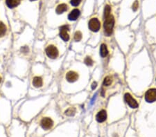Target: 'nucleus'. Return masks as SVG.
Segmentation results:
<instances>
[{"label": "nucleus", "instance_id": "nucleus-1", "mask_svg": "<svg viewBox=\"0 0 156 137\" xmlns=\"http://www.w3.org/2000/svg\"><path fill=\"white\" fill-rule=\"evenodd\" d=\"M115 26V19L113 15H109L108 17L105 18L103 27L105 33L108 35L112 34L113 31V28Z\"/></svg>", "mask_w": 156, "mask_h": 137}, {"label": "nucleus", "instance_id": "nucleus-2", "mask_svg": "<svg viewBox=\"0 0 156 137\" xmlns=\"http://www.w3.org/2000/svg\"><path fill=\"white\" fill-rule=\"evenodd\" d=\"M89 29L92 31L97 32L101 28V23L97 18H92L88 23Z\"/></svg>", "mask_w": 156, "mask_h": 137}, {"label": "nucleus", "instance_id": "nucleus-3", "mask_svg": "<svg viewBox=\"0 0 156 137\" xmlns=\"http://www.w3.org/2000/svg\"><path fill=\"white\" fill-rule=\"evenodd\" d=\"M46 54L47 55V56L50 58H56V57H58V50L57 48L54 45H49L46 47Z\"/></svg>", "mask_w": 156, "mask_h": 137}, {"label": "nucleus", "instance_id": "nucleus-4", "mask_svg": "<svg viewBox=\"0 0 156 137\" xmlns=\"http://www.w3.org/2000/svg\"><path fill=\"white\" fill-rule=\"evenodd\" d=\"M145 99L148 103H153L156 100V89H148L145 94Z\"/></svg>", "mask_w": 156, "mask_h": 137}, {"label": "nucleus", "instance_id": "nucleus-5", "mask_svg": "<svg viewBox=\"0 0 156 137\" xmlns=\"http://www.w3.org/2000/svg\"><path fill=\"white\" fill-rule=\"evenodd\" d=\"M124 99L126 100V102L127 103L128 105L130 106V107H132V108H137V107H138V103L136 101L135 98H133L132 97V96L130 94L126 93L124 95Z\"/></svg>", "mask_w": 156, "mask_h": 137}, {"label": "nucleus", "instance_id": "nucleus-6", "mask_svg": "<svg viewBox=\"0 0 156 137\" xmlns=\"http://www.w3.org/2000/svg\"><path fill=\"white\" fill-rule=\"evenodd\" d=\"M69 31V26L67 25L62 26L60 28V37L64 40V41H68L69 40V35L68 33Z\"/></svg>", "mask_w": 156, "mask_h": 137}, {"label": "nucleus", "instance_id": "nucleus-7", "mask_svg": "<svg viewBox=\"0 0 156 137\" xmlns=\"http://www.w3.org/2000/svg\"><path fill=\"white\" fill-rule=\"evenodd\" d=\"M40 124L42 127L44 129H49L54 125V122L49 118H44L43 119L41 120Z\"/></svg>", "mask_w": 156, "mask_h": 137}, {"label": "nucleus", "instance_id": "nucleus-8", "mask_svg": "<svg viewBox=\"0 0 156 137\" xmlns=\"http://www.w3.org/2000/svg\"><path fill=\"white\" fill-rule=\"evenodd\" d=\"M78 74L75 72H67L66 74V80L69 82V83H74L78 80Z\"/></svg>", "mask_w": 156, "mask_h": 137}, {"label": "nucleus", "instance_id": "nucleus-9", "mask_svg": "<svg viewBox=\"0 0 156 137\" xmlns=\"http://www.w3.org/2000/svg\"><path fill=\"white\" fill-rule=\"evenodd\" d=\"M106 118H107V114H106V111L104 109H102L100 111H98V114L96 116V119L99 123L104 122L106 120Z\"/></svg>", "mask_w": 156, "mask_h": 137}, {"label": "nucleus", "instance_id": "nucleus-10", "mask_svg": "<svg viewBox=\"0 0 156 137\" xmlns=\"http://www.w3.org/2000/svg\"><path fill=\"white\" fill-rule=\"evenodd\" d=\"M80 14L81 13L78 9H74L72 11L70 12V13L68 15V19L70 21H75L80 16Z\"/></svg>", "mask_w": 156, "mask_h": 137}, {"label": "nucleus", "instance_id": "nucleus-11", "mask_svg": "<svg viewBox=\"0 0 156 137\" xmlns=\"http://www.w3.org/2000/svg\"><path fill=\"white\" fill-rule=\"evenodd\" d=\"M32 83H33V85L35 87H40L43 84V81H42V79L40 77L36 76V77L33 78Z\"/></svg>", "mask_w": 156, "mask_h": 137}, {"label": "nucleus", "instance_id": "nucleus-12", "mask_svg": "<svg viewBox=\"0 0 156 137\" xmlns=\"http://www.w3.org/2000/svg\"><path fill=\"white\" fill-rule=\"evenodd\" d=\"M67 5L65 4H59L57 8H56V11L58 14H62L63 13L65 12L67 10Z\"/></svg>", "mask_w": 156, "mask_h": 137}, {"label": "nucleus", "instance_id": "nucleus-13", "mask_svg": "<svg viewBox=\"0 0 156 137\" xmlns=\"http://www.w3.org/2000/svg\"><path fill=\"white\" fill-rule=\"evenodd\" d=\"M21 0H6V4L9 8L13 9L19 5Z\"/></svg>", "mask_w": 156, "mask_h": 137}, {"label": "nucleus", "instance_id": "nucleus-14", "mask_svg": "<svg viewBox=\"0 0 156 137\" xmlns=\"http://www.w3.org/2000/svg\"><path fill=\"white\" fill-rule=\"evenodd\" d=\"M100 54L103 57H106L108 54V50L107 46L106 44H101V49H100Z\"/></svg>", "mask_w": 156, "mask_h": 137}, {"label": "nucleus", "instance_id": "nucleus-15", "mask_svg": "<svg viewBox=\"0 0 156 137\" xmlns=\"http://www.w3.org/2000/svg\"><path fill=\"white\" fill-rule=\"evenodd\" d=\"M6 27L5 24L0 22V37H2L4 35L6 34Z\"/></svg>", "mask_w": 156, "mask_h": 137}, {"label": "nucleus", "instance_id": "nucleus-16", "mask_svg": "<svg viewBox=\"0 0 156 137\" xmlns=\"http://www.w3.org/2000/svg\"><path fill=\"white\" fill-rule=\"evenodd\" d=\"M76 113V109L74 107H70L68 109H67L65 111V114L67 116H74Z\"/></svg>", "mask_w": 156, "mask_h": 137}, {"label": "nucleus", "instance_id": "nucleus-17", "mask_svg": "<svg viewBox=\"0 0 156 137\" xmlns=\"http://www.w3.org/2000/svg\"><path fill=\"white\" fill-rule=\"evenodd\" d=\"M110 11H111V9L109 5H106L105 6L104 9V19L108 17L109 15H110Z\"/></svg>", "mask_w": 156, "mask_h": 137}, {"label": "nucleus", "instance_id": "nucleus-18", "mask_svg": "<svg viewBox=\"0 0 156 137\" xmlns=\"http://www.w3.org/2000/svg\"><path fill=\"white\" fill-rule=\"evenodd\" d=\"M112 83V78L110 76H106L103 80V85L105 86H109Z\"/></svg>", "mask_w": 156, "mask_h": 137}, {"label": "nucleus", "instance_id": "nucleus-19", "mask_svg": "<svg viewBox=\"0 0 156 137\" xmlns=\"http://www.w3.org/2000/svg\"><path fill=\"white\" fill-rule=\"evenodd\" d=\"M82 39V33L80 31H76L74 34V40L76 42H78Z\"/></svg>", "mask_w": 156, "mask_h": 137}, {"label": "nucleus", "instance_id": "nucleus-20", "mask_svg": "<svg viewBox=\"0 0 156 137\" xmlns=\"http://www.w3.org/2000/svg\"><path fill=\"white\" fill-rule=\"evenodd\" d=\"M85 63L87 65L91 66L93 64V60L90 57H87L85 59Z\"/></svg>", "mask_w": 156, "mask_h": 137}, {"label": "nucleus", "instance_id": "nucleus-21", "mask_svg": "<svg viewBox=\"0 0 156 137\" xmlns=\"http://www.w3.org/2000/svg\"><path fill=\"white\" fill-rule=\"evenodd\" d=\"M81 2V0H71V4L74 6H78Z\"/></svg>", "mask_w": 156, "mask_h": 137}, {"label": "nucleus", "instance_id": "nucleus-22", "mask_svg": "<svg viewBox=\"0 0 156 137\" xmlns=\"http://www.w3.org/2000/svg\"><path fill=\"white\" fill-rule=\"evenodd\" d=\"M139 7V5H138V2H137V1H136L134 2L133 5V11H137V9H138Z\"/></svg>", "mask_w": 156, "mask_h": 137}, {"label": "nucleus", "instance_id": "nucleus-23", "mask_svg": "<svg viewBox=\"0 0 156 137\" xmlns=\"http://www.w3.org/2000/svg\"><path fill=\"white\" fill-rule=\"evenodd\" d=\"M22 51L23 52H24V53H26V52H28L29 49H28V48H27L26 46H24L23 48H22Z\"/></svg>", "mask_w": 156, "mask_h": 137}, {"label": "nucleus", "instance_id": "nucleus-24", "mask_svg": "<svg viewBox=\"0 0 156 137\" xmlns=\"http://www.w3.org/2000/svg\"><path fill=\"white\" fill-rule=\"evenodd\" d=\"M96 82H94V83H92V88L94 89L96 88Z\"/></svg>", "mask_w": 156, "mask_h": 137}, {"label": "nucleus", "instance_id": "nucleus-25", "mask_svg": "<svg viewBox=\"0 0 156 137\" xmlns=\"http://www.w3.org/2000/svg\"><path fill=\"white\" fill-rule=\"evenodd\" d=\"M2 82V78H1V76H0V83Z\"/></svg>", "mask_w": 156, "mask_h": 137}]
</instances>
